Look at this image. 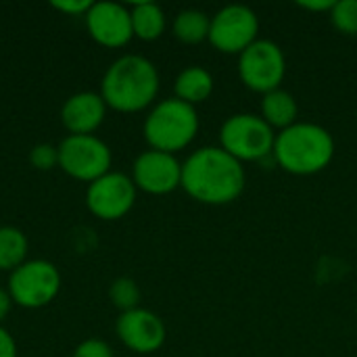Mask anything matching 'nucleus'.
Wrapping results in <instances>:
<instances>
[{"instance_id": "nucleus-22", "label": "nucleus", "mask_w": 357, "mask_h": 357, "mask_svg": "<svg viewBox=\"0 0 357 357\" xmlns=\"http://www.w3.org/2000/svg\"><path fill=\"white\" fill-rule=\"evenodd\" d=\"M29 161L36 169L40 172H48L52 167L59 165V146H52V144H36L29 153Z\"/></svg>"}, {"instance_id": "nucleus-27", "label": "nucleus", "mask_w": 357, "mask_h": 357, "mask_svg": "<svg viewBox=\"0 0 357 357\" xmlns=\"http://www.w3.org/2000/svg\"><path fill=\"white\" fill-rule=\"evenodd\" d=\"M10 307H13V299L8 295V291L0 289V324L6 320V316L10 314Z\"/></svg>"}, {"instance_id": "nucleus-8", "label": "nucleus", "mask_w": 357, "mask_h": 357, "mask_svg": "<svg viewBox=\"0 0 357 357\" xmlns=\"http://www.w3.org/2000/svg\"><path fill=\"white\" fill-rule=\"evenodd\" d=\"M61 291V274L46 259H31L21 264L8 276V295L13 303L38 310L48 305Z\"/></svg>"}, {"instance_id": "nucleus-23", "label": "nucleus", "mask_w": 357, "mask_h": 357, "mask_svg": "<svg viewBox=\"0 0 357 357\" xmlns=\"http://www.w3.org/2000/svg\"><path fill=\"white\" fill-rule=\"evenodd\" d=\"M73 357H113V349L100 339H88L75 347Z\"/></svg>"}, {"instance_id": "nucleus-19", "label": "nucleus", "mask_w": 357, "mask_h": 357, "mask_svg": "<svg viewBox=\"0 0 357 357\" xmlns=\"http://www.w3.org/2000/svg\"><path fill=\"white\" fill-rule=\"evenodd\" d=\"M27 255V238L15 226L0 228V270L13 272L21 264H25Z\"/></svg>"}, {"instance_id": "nucleus-20", "label": "nucleus", "mask_w": 357, "mask_h": 357, "mask_svg": "<svg viewBox=\"0 0 357 357\" xmlns=\"http://www.w3.org/2000/svg\"><path fill=\"white\" fill-rule=\"evenodd\" d=\"M109 299L123 314V312H130V310L138 307V303H140V289H138V284L132 278H117V280H113V284L109 289Z\"/></svg>"}, {"instance_id": "nucleus-15", "label": "nucleus", "mask_w": 357, "mask_h": 357, "mask_svg": "<svg viewBox=\"0 0 357 357\" xmlns=\"http://www.w3.org/2000/svg\"><path fill=\"white\" fill-rule=\"evenodd\" d=\"M264 121L276 132H282L287 128H291L293 123H297V115H299V105L295 100V96L282 88L272 90L268 94H264L261 98V113Z\"/></svg>"}, {"instance_id": "nucleus-3", "label": "nucleus", "mask_w": 357, "mask_h": 357, "mask_svg": "<svg viewBox=\"0 0 357 357\" xmlns=\"http://www.w3.org/2000/svg\"><path fill=\"white\" fill-rule=\"evenodd\" d=\"M272 159L287 174L316 176L333 163L335 138L320 123L297 121L291 128L276 132Z\"/></svg>"}, {"instance_id": "nucleus-13", "label": "nucleus", "mask_w": 357, "mask_h": 357, "mask_svg": "<svg viewBox=\"0 0 357 357\" xmlns=\"http://www.w3.org/2000/svg\"><path fill=\"white\" fill-rule=\"evenodd\" d=\"M86 27L92 40L107 48H121L134 38L132 13L119 2H92L86 13Z\"/></svg>"}, {"instance_id": "nucleus-12", "label": "nucleus", "mask_w": 357, "mask_h": 357, "mask_svg": "<svg viewBox=\"0 0 357 357\" xmlns=\"http://www.w3.org/2000/svg\"><path fill=\"white\" fill-rule=\"evenodd\" d=\"M115 333L130 351L140 356L159 351L167 337L163 320L144 307H136L119 314L115 322Z\"/></svg>"}, {"instance_id": "nucleus-26", "label": "nucleus", "mask_w": 357, "mask_h": 357, "mask_svg": "<svg viewBox=\"0 0 357 357\" xmlns=\"http://www.w3.org/2000/svg\"><path fill=\"white\" fill-rule=\"evenodd\" d=\"M301 8L312 13H331L335 6V0H320V2H299Z\"/></svg>"}, {"instance_id": "nucleus-21", "label": "nucleus", "mask_w": 357, "mask_h": 357, "mask_svg": "<svg viewBox=\"0 0 357 357\" xmlns=\"http://www.w3.org/2000/svg\"><path fill=\"white\" fill-rule=\"evenodd\" d=\"M328 17L337 31L345 36H357V0H335Z\"/></svg>"}, {"instance_id": "nucleus-9", "label": "nucleus", "mask_w": 357, "mask_h": 357, "mask_svg": "<svg viewBox=\"0 0 357 357\" xmlns=\"http://www.w3.org/2000/svg\"><path fill=\"white\" fill-rule=\"evenodd\" d=\"M111 149L96 138L90 136H67L59 144V167L75 180L92 184L111 172Z\"/></svg>"}, {"instance_id": "nucleus-14", "label": "nucleus", "mask_w": 357, "mask_h": 357, "mask_svg": "<svg viewBox=\"0 0 357 357\" xmlns=\"http://www.w3.org/2000/svg\"><path fill=\"white\" fill-rule=\"evenodd\" d=\"M107 115V105L96 92H77L69 96L61 109V121L71 136H90L100 128Z\"/></svg>"}, {"instance_id": "nucleus-2", "label": "nucleus", "mask_w": 357, "mask_h": 357, "mask_svg": "<svg viewBox=\"0 0 357 357\" xmlns=\"http://www.w3.org/2000/svg\"><path fill=\"white\" fill-rule=\"evenodd\" d=\"M159 94V71L146 56L123 54L109 65L100 82L107 107L119 113H138L155 102Z\"/></svg>"}, {"instance_id": "nucleus-16", "label": "nucleus", "mask_w": 357, "mask_h": 357, "mask_svg": "<svg viewBox=\"0 0 357 357\" xmlns=\"http://www.w3.org/2000/svg\"><path fill=\"white\" fill-rule=\"evenodd\" d=\"M174 92L178 100L188 102L192 107L205 102L213 92V75L201 65H190L178 73Z\"/></svg>"}, {"instance_id": "nucleus-7", "label": "nucleus", "mask_w": 357, "mask_h": 357, "mask_svg": "<svg viewBox=\"0 0 357 357\" xmlns=\"http://www.w3.org/2000/svg\"><path fill=\"white\" fill-rule=\"evenodd\" d=\"M238 75L249 90L268 94L284 82L287 56L276 42L259 38L238 54Z\"/></svg>"}, {"instance_id": "nucleus-24", "label": "nucleus", "mask_w": 357, "mask_h": 357, "mask_svg": "<svg viewBox=\"0 0 357 357\" xmlns=\"http://www.w3.org/2000/svg\"><path fill=\"white\" fill-rule=\"evenodd\" d=\"M52 6L65 15H84L86 17L92 2L90 0H65V2H52Z\"/></svg>"}, {"instance_id": "nucleus-11", "label": "nucleus", "mask_w": 357, "mask_h": 357, "mask_svg": "<svg viewBox=\"0 0 357 357\" xmlns=\"http://www.w3.org/2000/svg\"><path fill=\"white\" fill-rule=\"evenodd\" d=\"M132 180L136 188L146 195H169L182 184V163L176 159V155L151 149L136 157Z\"/></svg>"}, {"instance_id": "nucleus-4", "label": "nucleus", "mask_w": 357, "mask_h": 357, "mask_svg": "<svg viewBox=\"0 0 357 357\" xmlns=\"http://www.w3.org/2000/svg\"><path fill=\"white\" fill-rule=\"evenodd\" d=\"M144 138L153 151L176 155L199 134V113L192 105L174 98L157 102L144 119Z\"/></svg>"}, {"instance_id": "nucleus-6", "label": "nucleus", "mask_w": 357, "mask_h": 357, "mask_svg": "<svg viewBox=\"0 0 357 357\" xmlns=\"http://www.w3.org/2000/svg\"><path fill=\"white\" fill-rule=\"evenodd\" d=\"M209 44L224 54H243L259 40V17L247 4H228L211 17Z\"/></svg>"}, {"instance_id": "nucleus-18", "label": "nucleus", "mask_w": 357, "mask_h": 357, "mask_svg": "<svg viewBox=\"0 0 357 357\" xmlns=\"http://www.w3.org/2000/svg\"><path fill=\"white\" fill-rule=\"evenodd\" d=\"M211 17L199 8H184L174 19V36L184 44H201L209 38Z\"/></svg>"}, {"instance_id": "nucleus-17", "label": "nucleus", "mask_w": 357, "mask_h": 357, "mask_svg": "<svg viewBox=\"0 0 357 357\" xmlns=\"http://www.w3.org/2000/svg\"><path fill=\"white\" fill-rule=\"evenodd\" d=\"M132 29L134 36L144 40V42H153L157 38L163 36L165 31V13L159 4L155 2H136L132 8Z\"/></svg>"}, {"instance_id": "nucleus-25", "label": "nucleus", "mask_w": 357, "mask_h": 357, "mask_svg": "<svg viewBox=\"0 0 357 357\" xmlns=\"http://www.w3.org/2000/svg\"><path fill=\"white\" fill-rule=\"evenodd\" d=\"M0 357H17V345L15 339L0 326Z\"/></svg>"}, {"instance_id": "nucleus-5", "label": "nucleus", "mask_w": 357, "mask_h": 357, "mask_svg": "<svg viewBox=\"0 0 357 357\" xmlns=\"http://www.w3.org/2000/svg\"><path fill=\"white\" fill-rule=\"evenodd\" d=\"M274 140L276 132L255 113H234L220 128V146L241 163L272 157Z\"/></svg>"}, {"instance_id": "nucleus-1", "label": "nucleus", "mask_w": 357, "mask_h": 357, "mask_svg": "<svg viewBox=\"0 0 357 357\" xmlns=\"http://www.w3.org/2000/svg\"><path fill=\"white\" fill-rule=\"evenodd\" d=\"M245 167L222 146H203L182 163L180 188L203 205L234 203L245 190Z\"/></svg>"}, {"instance_id": "nucleus-10", "label": "nucleus", "mask_w": 357, "mask_h": 357, "mask_svg": "<svg viewBox=\"0 0 357 357\" xmlns=\"http://www.w3.org/2000/svg\"><path fill=\"white\" fill-rule=\"evenodd\" d=\"M136 192L138 188L130 176L121 172H109L88 184L86 205L96 218L105 222H115L132 211L136 203Z\"/></svg>"}]
</instances>
